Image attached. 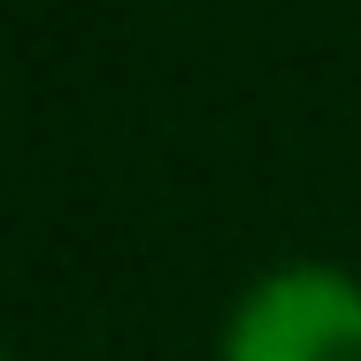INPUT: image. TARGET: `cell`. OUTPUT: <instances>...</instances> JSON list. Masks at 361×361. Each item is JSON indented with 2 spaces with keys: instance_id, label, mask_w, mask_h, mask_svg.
I'll return each instance as SVG.
<instances>
[{
  "instance_id": "cell-1",
  "label": "cell",
  "mask_w": 361,
  "mask_h": 361,
  "mask_svg": "<svg viewBox=\"0 0 361 361\" xmlns=\"http://www.w3.org/2000/svg\"><path fill=\"white\" fill-rule=\"evenodd\" d=\"M216 361H361V277L331 262H285L223 323Z\"/></svg>"
}]
</instances>
